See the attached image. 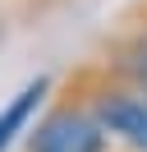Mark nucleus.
<instances>
[{
    "instance_id": "7ed1b4c3",
    "label": "nucleus",
    "mask_w": 147,
    "mask_h": 152,
    "mask_svg": "<svg viewBox=\"0 0 147 152\" xmlns=\"http://www.w3.org/2000/svg\"><path fill=\"white\" fill-rule=\"evenodd\" d=\"M106 69H110L115 78H124V83H133V88H143V92H147V10L138 14V19L129 23L115 42H110Z\"/></svg>"
},
{
    "instance_id": "f257e3e1",
    "label": "nucleus",
    "mask_w": 147,
    "mask_h": 152,
    "mask_svg": "<svg viewBox=\"0 0 147 152\" xmlns=\"http://www.w3.org/2000/svg\"><path fill=\"white\" fill-rule=\"evenodd\" d=\"M83 106L92 111V120L106 129V138H119L124 148L147 152V92L124 78H115L110 69L83 78Z\"/></svg>"
},
{
    "instance_id": "f03ea898",
    "label": "nucleus",
    "mask_w": 147,
    "mask_h": 152,
    "mask_svg": "<svg viewBox=\"0 0 147 152\" xmlns=\"http://www.w3.org/2000/svg\"><path fill=\"white\" fill-rule=\"evenodd\" d=\"M28 152H110V138L83 102H60L37 129H28Z\"/></svg>"
},
{
    "instance_id": "20e7f679",
    "label": "nucleus",
    "mask_w": 147,
    "mask_h": 152,
    "mask_svg": "<svg viewBox=\"0 0 147 152\" xmlns=\"http://www.w3.org/2000/svg\"><path fill=\"white\" fill-rule=\"evenodd\" d=\"M46 92H51V78L37 74L32 83H23L14 97H9V106H0V152H5L18 134H28V120H32L37 106L46 102Z\"/></svg>"
}]
</instances>
